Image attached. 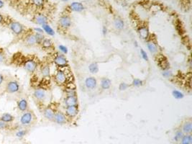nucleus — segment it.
Here are the masks:
<instances>
[{
	"label": "nucleus",
	"mask_w": 192,
	"mask_h": 144,
	"mask_svg": "<svg viewBox=\"0 0 192 144\" xmlns=\"http://www.w3.org/2000/svg\"><path fill=\"white\" fill-rule=\"evenodd\" d=\"M40 62L35 55H25L21 52H16L12 56L8 65L23 68L26 72L33 74L37 71Z\"/></svg>",
	"instance_id": "1"
},
{
	"label": "nucleus",
	"mask_w": 192,
	"mask_h": 144,
	"mask_svg": "<svg viewBox=\"0 0 192 144\" xmlns=\"http://www.w3.org/2000/svg\"><path fill=\"white\" fill-rule=\"evenodd\" d=\"M1 25H6L7 27L10 30V31L13 33V35L18 38L22 35L27 30V29L22 24L16 21V20H12L9 17L7 18H4V22Z\"/></svg>",
	"instance_id": "2"
},
{
	"label": "nucleus",
	"mask_w": 192,
	"mask_h": 144,
	"mask_svg": "<svg viewBox=\"0 0 192 144\" xmlns=\"http://www.w3.org/2000/svg\"><path fill=\"white\" fill-rule=\"evenodd\" d=\"M21 90V87L17 80L14 78H11L6 79L4 83V92L7 94H14L19 93Z\"/></svg>",
	"instance_id": "3"
},
{
	"label": "nucleus",
	"mask_w": 192,
	"mask_h": 144,
	"mask_svg": "<svg viewBox=\"0 0 192 144\" xmlns=\"http://www.w3.org/2000/svg\"><path fill=\"white\" fill-rule=\"evenodd\" d=\"M19 38L23 43V45L27 47H32L35 45H38L37 37H36V33L31 31V30H27L25 33L22 35L20 36Z\"/></svg>",
	"instance_id": "4"
},
{
	"label": "nucleus",
	"mask_w": 192,
	"mask_h": 144,
	"mask_svg": "<svg viewBox=\"0 0 192 144\" xmlns=\"http://www.w3.org/2000/svg\"><path fill=\"white\" fill-rule=\"evenodd\" d=\"M34 114L32 111L27 110L26 112L23 113L20 117V123L22 126H28L34 120Z\"/></svg>",
	"instance_id": "5"
},
{
	"label": "nucleus",
	"mask_w": 192,
	"mask_h": 144,
	"mask_svg": "<svg viewBox=\"0 0 192 144\" xmlns=\"http://www.w3.org/2000/svg\"><path fill=\"white\" fill-rule=\"evenodd\" d=\"M55 64L59 68L66 67L68 65V61L63 54H57L54 56L53 59Z\"/></svg>",
	"instance_id": "6"
},
{
	"label": "nucleus",
	"mask_w": 192,
	"mask_h": 144,
	"mask_svg": "<svg viewBox=\"0 0 192 144\" xmlns=\"http://www.w3.org/2000/svg\"><path fill=\"white\" fill-rule=\"evenodd\" d=\"M67 78H68V77H67L66 74L62 70H58L54 76L55 81H56V82L58 84H59V85H63V84H65V83L67 82Z\"/></svg>",
	"instance_id": "7"
},
{
	"label": "nucleus",
	"mask_w": 192,
	"mask_h": 144,
	"mask_svg": "<svg viewBox=\"0 0 192 144\" xmlns=\"http://www.w3.org/2000/svg\"><path fill=\"white\" fill-rule=\"evenodd\" d=\"M46 91L43 88H37L33 91V97L38 102H43L46 98Z\"/></svg>",
	"instance_id": "8"
},
{
	"label": "nucleus",
	"mask_w": 192,
	"mask_h": 144,
	"mask_svg": "<svg viewBox=\"0 0 192 144\" xmlns=\"http://www.w3.org/2000/svg\"><path fill=\"white\" fill-rule=\"evenodd\" d=\"M56 112V110L50 105L45 107L43 110V113L44 117L49 120H53Z\"/></svg>",
	"instance_id": "9"
},
{
	"label": "nucleus",
	"mask_w": 192,
	"mask_h": 144,
	"mask_svg": "<svg viewBox=\"0 0 192 144\" xmlns=\"http://www.w3.org/2000/svg\"><path fill=\"white\" fill-rule=\"evenodd\" d=\"M17 107L20 113H25L28 110V102L25 98H21L17 102Z\"/></svg>",
	"instance_id": "10"
},
{
	"label": "nucleus",
	"mask_w": 192,
	"mask_h": 144,
	"mask_svg": "<svg viewBox=\"0 0 192 144\" xmlns=\"http://www.w3.org/2000/svg\"><path fill=\"white\" fill-rule=\"evenodd\" d=\"M33 22L35 24L44 25L48 24V17L43 14H37L36 15H35Z\"/></svg>",
	"instance_id": "11"
},
{
	"label": "nucleus",
	"mask_w": 192,
	"mask_h": 144,
	"mask_svg": "<svg viewBox=\"0 0 192 144\" xmlns=\"http://www.w3.org/2000/svg\"><path fill=\"white\" fill-rule=\"evenodd\" d=\"M53 120H54L56 123H58V124L63 125L65 124V123L67 122V118L65 114H63L62 112L59 111V112H56V113H55Z\"/></svg>",
	"instance_id": "12"
},
{
	"label": "nucleus",
	"mask_w": 192,
	"mask_h": 144,
	"mask_svg": "<svg viewBox=\"0 0 192 144\" xmlns=\"http://www.w3.org/2000/svg\"><path fill=\"white\" fill-rule=\"evenodd\" d=\"M138 32L141 38H142L143 40H147V39L149 38L150 35L149 29H148V27H147V26L143 25L139 27L138 29Z\"/></svg>",
	"instance_id": "13"
},
{
	"label": "nucleus",
	"mask_w": 192,
	"mask_h": 144,
	"mask_svg": "<svg viewBox=\"0 0 192 144\" xmlns=\"http://www.w3.org/2000/svg\"><path fill=\"white\" fill-rule=\"evenodd\" d=\"M40 67V73H41L42 76L43 78H50V66L47 63H43V64H40L39 66Z\"/></svg>",
	"instance_id": "14"
},
{
	"label": "nucleus",
	"mask_w": 192,
	"mask_h": 144,
	"mask_svg": "<svg viewBox=\"0 0 192 144\" xmlns=\"http://www.w3.org/2000/svg\"><path fill=\"white\" fill-rule=\"evenodd\" d=\"M78 113V106H67L65 108V114L70 117H74Z\"/></svg>",
	"instance_id": "15"
},
{
	"label": "nucleus",
	"mask_w": 192,
	"mask_h": 144,
	"mask_svg": "<svg viewBox=\"0 0 192 144\" xmlns=\"http://www.w3.org/2000/svg\"><path fill=\"white\" fill-rule=\"evenodd\" d=\"M157 63H158V66H160L161 69H162L163 70L165 71L169 68V63L168 62L167 59H165L164 56H159L158 57V59H157Z\"/></svg>",
	"instance_id": "16"
},
{
	"label": "nucleus",
	"mask_w": 192,
	"mask_h": 144,
	"mask_svg": "<svg viewBox=\"0 0 192 144\" xmlns=\"http://www.w3.org/2000/svg\"><path fill=\"white\" fill-rule=\"evenodd\" d=\"M59 24L63 28H68L71 25V18L68 16H62L59 20Z\"/></svg>",
	"instance_id": "17"
},
{
	"label": "nucleus",
	"mask_w": 192,
	"mask_h": 144,
	"mask_svg": "<svg viewBox=\"0 0 192 144\" xmlns=\"http://www.w3.org/2000/svg\"><path fill=\"white\" fill-rule=\"evenodd\" d=\"M9 61H10V59H9L5 49L0 46V64L8 65Z\"/></svg>",
	"instance_id": "18"
},
{
	"label": "nucleus",
	"mask_w": 192,
	"mask_h": 144,
	"mask_svg": "<svg viewBox=\"0 0 192 144\" xmlns=\"http://www.w3.org/2000/svg\"><path fill=\"white\" fill-rule=\"evenodd\" d=\"M97 84V79L93 76L88 77V78L85 80L86 87V88L89 89H93L96 88Z\"/></svg>",
	"instance_id": "19"
},
{
	"label": "nucleus",
	"mask_w": 192,
	"mask_h": 144,
	"mask_svg": "<svg viewBox=\"0 0 192 144\" xmlns=\"http://www.w3.org/2000/svg\"><path fill=\"white\" fill-rule=\"evenodd\" d=\"M65 104L67 106H78V99L76 96L74 97H66L65 99Z\"/></svg>",
	"instance_id": "20"
},
{
	"label": "nucleus",
	"mask_w": 192,
	"mask_h": 144,
	"mask_svg": "<svg viewBox=\"0 0 192 144\" xmlns=\"http://www.w3.org/2000/svg\"><path fill=\"white\" fill-rule=\"evenodd\" d=\"M42 48L43 49H46V50H48V49H51L53 47V43L52 42V40L49 38H45L43 40V41L40 43Z\"/></svg>",
	"instance_id": "21"
},
{
	"label": "nucleus",
	"mask_w": 192,
	"mask_h": 144,
	"mask_svg": "<svg viewBox=\"0 0 192 144\" xmlns=\"http://www.w3.org/2000/svg\"><path fill=\"white\" fill-rule=\"evenodd\" d=\"M70 8L72 11L78 12L83 11L84 10V5L80 2H73L70 5Z\"/></svg>",
	"instance_id": "22"
},
{
	"label": "nucleus",
	"mask_w": 192,
	"mask_h": 144,
	"mask_svg": "<svg viewBox=\"0 0 192 144\" xmlns=\"http://www.w3.org/2000/svg\"><path fill=\"white\" fill-rule=\"evenodd\" d=\"M14 117L10 113H4L0 116V120L5 123H12L14 121Z\"/></svg>",
	"instance_id": "23"
},
{
	"label": "nucleus",
	"mask_w": 192,
	"mask_h": 144,
	"mask_svg": "<svg viewBox=\"0 0 192 144\" xmlns=\"http://www.w3.org/2000/svg\"><path fill=\"white\" fill-rule=\"evenodd\" d=\"M192 131V123L191 121H186L182 127V132L185 134H190Z\"/></svg>",
	"instance_id": "24"
},
{
	"label": "nucleus",
	"mask_w": 192,
	"mask_h": 144,
	"mask_svg": "<svg viewBox=\"0 0 192 144\" xmlns=\"http://www.w3.org/2000/svg\"><path fill=\"white\" fill-rule=\"evenodd\" d=\"M147 46H148V50L151 53H155L158 52V46H157L156 43H154L153 41L148 42Z\"/></svg>",
	"instance_id": "25"
},
{
	"label": "nucleus",
	"mask_w": 192,
	"mask_h": 144,
	"mask_svg": "<svg viewBox=\"0 0 192 144\" xmlns=\"http://www.w3.org/2000/svg\"><path fill=\"white\" fill-rule=\"evenodd\" d=\"M101 87L103 89H108L111 87V81L107 78H101Z\"/></svg>",
	"instance_id": "26"
},
{
	"label": "nucleus",
	"mask_w": 192,
	"mask_h": 144,
	"mask_svg": "<svg viewBox=\"0 0 192 144\" xmlns=\"http://www.w3.org/2000/svg\"><path fill=\"white\" fill-rule=\"evenodd\" d=\"M114 25L115 26L116 29L120 30H123L125 27L124 21L120 18H116L114 21Z\"/></svg>",
	"instance_id": "27"
},
{
	"label": "nucleus",
	"mask_w": 192,
	"mask_h": 144,
	"mask_svg": "<svg viewBox=\"0 0 192 144\" xmlns=\"http://www.w3.org/2000/svg\"><path fill=\"white\" fill-rule=\"evenodd\" d=\"M181 144H191L192 137L191 134H185L182 136L181 139Z\"/></svg>",
	"instance_id": "28"
},
{
	"label": "nucleus",
	"mask_w": 192,
	"mask_h": 144,
	"mask_svg": "<svg viewBox=\"0 0 192 144\" xmlns=\"http://www.w3.org/2000/svg\"><path fill=\"white\" fill-rule=\"evenodd\" d=\"M89 69L90 72L92 74H97L99 72V66L98 64L96 63H92L89 66Z\"/></svg>",
	"instance_id": "29"
},
{
	"label": "nucleus",
	"mask_w": 192,
	"mask_h": 144,
	"mask_svg": "<svg viewBox=\"0 0 192 144\" xmlns=\"http://www.w3.org/2000/svg\"><path fill=\"white\" fill-rule=\"evenodd\" d=\"M43 26V29H44L45 32H46V33L48 35H55V32L53 31V29L51 28V27H50V26L48 25V24L46 25H42Z\"/></svg>",
	"instance_id": "30"
},
{
	"label": "nucleus",
	"mask_w": 192,
	"mask_h": 144,
	"mask_svg": "<svg viewBox=\"0 0 192 144\" xmlns=\"http://www.w3.org/2000/svg\"><path fill=\"white\" fill-rule=\"evenodd\" d=\"M172 94L174 96V97H175L176 99H178V100H180V99L184 98V94H183L182 92L179 91H177V90H174L172 91Z\"/></svg>",
	"instance_id": "31"
},
{
	"label": "nucleus",
	"mask_w": 192,
	"mask_h": 144,
	"mask_svg": "<svg viewBox=\"0 0 192 144\" xmlns=\"http://www.w3.org/2000/svg\"><path fill=\"white\" fill-rule=\"evenodd\" d=\"M142 84H143V81L139 78H134L132 80V85L134 87H140V86H142Z\"/></svg>",
	"instance_id": "32"
},
{
	"label": "nucleus",
	"mask_w": 192,
	"mask_h": 144,
	"mask_svg": "<svg viewBox=\"0 0 192 144\" xmlns=\"http://www.w3.org/2000/svg\"><path fill=\"white\" fill-rule=\"evenodd\" d=\"M184 136V133L182 132V130H177L176 132L175 133V137H174V139H175L176 141H180L181 139V138H182V136Z\"/></svg>",
	"instance_id": "33"
},
{
	"label": "nucleus",
	"mask_w": 192,
	"mask_h": 144,
	"mask_svg": "<svg viewBox=\"0 0 192 144\" xmlns=\"http://www.w3.org/2000/svg\"><path fill=\"white\" fill-rule=\"evenodd\" d=\"M33 3L35 7H42L45 4V0H33Z\"/></svg>",
	"instance_id": "34"
},
{
	"label": "nucleus",
	"mask_w": 192,
	"mask_h": 144,
	"mask_svg": "<svg viewBox=\"0 0 192 144\" xmlns=\"http://www.w3.org/2000/svg\"><path fill=\"white\" fill-rule=\"evenodd\" d=\"M10 127V123H5L0 120V130H4V129H7Z\"/></svg>",
	"instance_id": "35"
},
{
	"label": "nucleus",
	"mask_w": 192,
	"mask_h": 144,
	"mask_svg": "<svg viewBox=\"0 0 192 144\" xmlns=\"http://www.w3.org/2000/svg\"><path fill=\"white\" fill-rule=\"evenodd\" d=\"M140 54H141V56H142V58L144 59V60L146 61H149L148 56V55H147V53L143 50V49H142V48L140 49Z\"/></svg>",
	"instance_id": "36"
},
{
	"label": "nucleus",
	"mask_w": 192,
	"mask_h": 144,
	"mask_svg": "<svg viewBox=\"0 0 192 144\" xmlns=\"http://www.w3.org/2000/svg\"><path fill=\"white\" fill-rule=\"evenodd\" d=\"M128 87H129V85L125 82H122L121 84H120V86H119V89H120V91H124V90H126Z\"/></svg>",
	"instance_id": "37"
},
{
	"label": "nucleus",
	"mask_w": 192,
	"mask_h": 144,
	"mask_svg": "<svg viewBox=\"0 0 192 144\" xmlns=\"http://www.w3.org/2000/svg\"><path fill=\"white\" fill-rule=\"evenodd\" d=\"M59 48V50H60L61 51L62 53H63V54H65V53H68V48H67L65 46H62V45H60Z\"/></svg>",
	"instance_id": "38"
},
{
	"label": "nucleus",
	"mask_w": 192,
	"mask_h": 144,
	"mask_svg": "<svg viewBox=\"0 0 192 144\" xmlns=\"http://www.w3.org/2000/svg\"><path fill=\"white\" fill-rule=\"evenodd\" d=\"M163 76L164 77H165V78H169V77H171V76H172V72H171V71L165 70V72H163Z\"/></svg>",
	"instance_id": "39"
},
{
	"label": "nucleus",
	"mask_w": 192,
	"mask_h": 144,
	"mask_svg": "<svg viewBox=\"0 0 192 144\" xmlns=\"http://www.w3.org/2000/svg\"><path fill=\"white\" fill-rule=\"evenodd\" d=\"M5 81H6V78H5V76H4V75L0 73V86L4 84Z\"/></svg>",
	"instance_id": "40"
},
{
	"label": "nucleus",
	"mask_w": 192,
	"mask_h": 144,
	"mask_svg": "<svg viewBox=\"0 0 192 144\" xmlns=\"http://www.w3.org/2000/svg\"><path fill=\"white\" fill-rule=\"evenodd\" d=\"M25 134V131L21 130V131H19L18 133H17V136H18V137H22Z\"/></svg>",
	"instance_id": "41"
},
{
	"label": "nucleus",
	"mask_w": 192,
	"mask_h": 144,
	"mask_svg": "<svg viewBox=\"0 0 192 144\" xmlns=\"http://www.w3.org/2000/svg\"><path fill=\"white\" fill-rule=\"evenodd\" d=\"M4 16H3L1 14H0V24H2L3 22H4Z\"/></svg>",
	"instance_id": "42"
},
{
	"label": "nucleus",
	"mask_w": 192,
	"mask_h": 144,
	"mask_svg": "<svg viewBox=\"0 0 192 144\" xmlns=\"http://www.w3.org/2000/svg\"><path fill=\"white\" fill-rule=\"evenodd\" d=\"M102 32H103V34H104V35H105L107 34V29L105 27H103V30H102Z\"/></svg>",
	"instance_id": "43"
},
{
	"label": "nucleus",
	"mask_w": 192,
	"mask_h": 144,
	"mask_svg": "<svg viewBox=\"0 0 192 144\" xmlns=\"http://www.w3.org/2000/svg\"><path fill=\"white\" fill-rule=\"evenodd\" d=\"M3 6H4V1L2 0H0V8L3 7Z\"/></svg>",
	"instance_id": "44"
},
{
	"label": "nucleus",
	"mask_w": 192,
	"mask_h": 144,
	"mask_svg": "<svg viewBox=\"0 0 192 144\" xmlns=\"http://www.w3.org/2000/svg\"><path fill=\"white\" fill-rule=\"evenodd\" d=\"M7 1H11V2H14V1H18V0H7Z\"/></svg>",
	"instance_id": "45"
},
{
	"label": "nucleus",
	"mask_w": 192,
	"mask_h": 144,
	"mask_svg": "<svg viewBox=\"0 0 192 144\" xmlns=\"http://www.w3.org/2000/svg\"><path fill=\"white\" fill-rule=\"evenodd\" d=\"M62 1H68V0H62Z\"/></svg>",
	"instance_id": "46"
}]
</instances>
